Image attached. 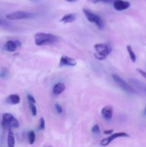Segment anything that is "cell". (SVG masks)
<instances>
[{"label": "cell", "mask_w": 146, "mask_h": 147, "mask_svg": "<svg viewBox=\"0 0 146 147\" xmlns=\"http://www.w3.org/2000/svg\"><path fill=\"white\" fill-rule=\"evenodd\" d=\"M94 57L99 60H103L110 54L112 47L108 43H98L94 45Z\"/></svg>", "instance_id": "2"}, {"label": "cell", "mask_w": 146, "mask_h": 147, "mask_svg": "<svg viewBox=\"0 0 146 147\" xmlns=\"http://www.w3.org/2000/svg\"><path fill=\"white\" fill-rule=\"evenodd\" d=\"M82 11L85 17L87 18V20L90 22H92L95 24L100 30H102L104 27V22H103L102 19L100 16L91 11L90 10L87 9H83Z\"/></svg>", "instance_id": "3"}, {"label": "cell", "mask_w": 146, "mask_h": 147, "mask_svg": "<svg viewBox=\"0 0 146 147\" xmlns=\"http://www.w3.org/2000/svg\"><path fill=\"white\" fill-rule=\"evenodd\" d=\"M127 53H128L131 61L133 62V63H135L136 60H137V57H136V55L135 53V52L133 51V47L130 45H127Z\"/></svg>", "instance_id": "16"}, {"label": "cell", "mask_w": 146, "mask_h": 147, "mask_svg": "<svg viewBox=\"0 0 146 147\" xmlns=\"http://www.w3.org/2000/svg\"><path fill=\"white\" fill-rule=\"evenodd\" d=\"M6 75H7V70H6L5 69H4V70H2L0 72V77L4 78Z\"/></svg>", "instance_id": "26"}, {"label": "cell", "mask_w": 146, "mask_h": 147, "mask_svg": "<svg viewBox=\"0 0 146 147\" xmlns=\"http://www.w3.org/2000/svg\"><path fill=\"white\" fill-rule=\"evenodd\" d=\"M65 1H68V2H75V1H77L78 0H65Z\"/></svg>", "instance_id": "28"}, {"label": "cell", "mask_w": 146, "mask_h": 147, "mask_svg": "<svg viewBox=\"0 0 146 147\" xmlns=\"http://www.w3.org/2000/svg\"><path fill=\"white\" fill-rule=\"evenodd\" d=\"M101 113L102 117L105 120L110 121L111 120L113 116V109L110 106H106L102 109Z\"/></svg>", "instance_id": "11"}, {"label": "cell", "mask_w": 146, "mask_h": 147, "mask_svg": "<svg viewBox=\"0 0 146 147\" xmlns=\"http://www.w3.org/2000/svg\"><path fill=\"white\" fill-rule=\"evenodd\" d=\"M113 129H110V130H106L104 131V134H113Z\"/></svg>", "instance_id": "27"}, {"label": "cell", "mask_w": 146, "mask_h": 147, "mask_svg": "<svg viewBox=\"0 0 146 147\" xmlns=\"http://www.w3.org/2000/svg\"><path fill=\"white\" fill-rule=\"evenodd\" d=\"M55 109H56V111H57V112L59 113V114H61V113H62L63 111L62 107L60 104H58V103H56L55 104Z\"/></svg>", "instance_id": "23"}, {"label": "cell", "mask_w": 146, "mask_h": 147, "mask_svg": "<svg viewBox=\"0 0 146 147\" xmlns=\"http://www.w3.org/2000/svg\"><path fill=\"white\" fill-rule=\"evenodd\" d=\"M34 14L33 13L25 11H17L9 13L7 14L6 17L9 20H19L24 19H30L34 17Z\"/></svg>", "instance_id": "5"}, {"label": "cell", "mask_w": 146, "mask_h": 147, "mask_svg": "<svg viewBox=\"0 0 146 147\" xmlns=\"http://www.w3.org/2000/svg\"><path fill=\"white\" fill-rule=\"evenodd\" d=\"M77 65V61L72 57H68L66 55H62L60 60V67L62 66H70L74 67Z\"/></svg>", "instance_id": "10"}, {"label": "cell", "mask_w": 146, "mask_h": 147, "mask_svg": "<svg viewBox=\"0 0 146 147\" xmlns=\"http://www.w3.org/2000/svg\"><path fill=\"white\" fill-rule=\"evenodd\" d=\"M130 7V3L124 0H115L113 2V7L117 11H123Z\"/></svg>", "instance_id": "9"}, {"label": "cell", "mask_w": 146, "mask_h": 147, "mask_svg": "<svg viewBox=\"0 0 146 147\" xmlns=\"http://www.w3.org/2000/svg\"><path fill=\"white\" fill-rule=\"evenodd\" d=\"M77 18V15L75 14H67L62 17L60 22L63 23H71L73 22Z\"/></svg>", "instance_id": "14"}, {"label": "cell", "mask_w": 146, "mask_h": 147, "mask_svg": "<svg viewBox=\"0 0 146 147\" xmlns=\"http://www.w3.org/2000/svg\"><path fill=\"white\" fill-rule=\"evenodd\" d=\"M129 136H130L129 134H127V133H125V132H119V133L113 134H111L110 136H108V137L102 139V140L100 142V145L102 146H108L113 141H114L115 139H118V138L129 137Z\"/></svg>", "instance_id": "7"}, {"label": "cell", "mask_w": 146, "mask_h": 147, "mask_svg": "<svg viewBox=\"0 0 146 147\" xmlns=\"http://www.w3.org/2000/svg\"><path fill=\"white\" fill-rule=\"evenodd\" d=\"M45 129V121L43 118H41L40 120V124H39V129L40 131H43Z\"/></svg>", "instance_id": "20"}, {"label": "cell", "mask_w": 146, "mask_h": 147, "mask_svg": "<svg viewBox=\"0 0 146 147\" xmlns=\"http://www.w3.org/2000/svg\"><path fill=\"white\" fill-rule=\"evenodd\" d=\"M29 106L30 111H31V113L32 114V116H36L37 115V109H36V106L34 105V103H29Z\"/></svg>", "instance_id": "18"}, {"label": "cell", "mask_w": 146, "mask_h": 147, "mask_svg": "<svg viewBox=\"0 0 146 147\" xmlns=\"http://www.w3.org/2000/svg\"><path fill=\"white\" fill-rule=\"evenodd\" d=\"M27 136H28L29 143L30 144H33L34 143V142H35L36 139V135L34 131H29L28 132Z\"/></svg>", "instance_id": "17"}, {"label": "cell", "mask_w": 146, "mask_h": 147, "mask_svg": "<svg viewBox=\"0 0 146 147\" xmlns=\"http://www.w3.org/2000/svg\"><path fill=\"white\" fill-rule=\"evenodd\" d=\"M144 115H145V116H146V107H145V110H144Z\"/></svg>", "instance_id": "29"}, {"label": "cell", "mask_w": 146, "mask_h": 147, "mask_svg": "<svg viewBox=\"0 0 146 147\" xmlns=\"http://www.w3.org/2000/svg\"><path fill=\"white\" fill-rule=\"evenodd\" d=\"M113 80L115 81V83L125 92L129 93H137L136 90H135L131 86H130L128 83H126V82L119 76H117V75L116 74H113Z\"/></svg>", "instance_id": "6"}, {"label": "cell", "mask_w": 146, "mask_h": 147, "mask_svg": "<svg viewBox=\"0 0 146 147\" xmlns=\"http://www.w3.org/2000/svg\"><path fill=\"white\" fill-rule=\"evenodd\" d=\"M100 127H99V126L97 124L94 125V126H92V133L94 134H98L100 133Z\"/></svg>", "instance_id": "21"}, {"label": "cell", "mask_w": 146, "mask_h": 147, "mask_svg": "<svg viewBox=\"0 0 146 147\" xmlns=\"http://www.w3.org/2000/svg\"><path fill=\"white\" fill-rule=\"evenodd\" d=\"M21 46V42L19 40H9L5 43L4 46V50L8 52H14L17 48Z\"/></svg>", "instance_id": "8"}, {"label": "cell", "mask_w": 146, "mask_h": 147, "mask_svg": "<svg viewBox=\"0 0 146 147\" xmlns=\"http://www.w3.org/2000/svg\"><path fill=\"white\" fill-rule=\"evenodd\" d=\"M1 124L4 128H8L9 129H13V128H18L19 126V123L17 119L14 118L12 114L9 113H4L2 115Z\"/></svg>", "instance_id": "4"}, {"label": "cell", "mask_w": 146, "mask_h": 147, "mask_svg": "<svg viewBox=\"0 0 146 147\" xmlns=\"http://www.w3.org/2000/svg\"><path fill=\"white\" fill-rule=\"evenodd\" d=\"M15 145V139L14 135L11 129H9L8 136H7V146L8 147H14Z\"/></svg>", "instance_id": "15"}, {"label": "cell", "mask_w": 146, "mask_h": 147, "mask_svg": "<svg viewBox=\"0 0 146 147\" xmlns=\"http://www.w3.org/2000/svg\"><path fill=\"white\" fill-rule=\"evenodd\" d=\"M137 71L142 76H143L145 78H146V72H145L144 70H143L142 69H140V68H137Z\"/></svg>", "instance_id": "25"}, {"label": "cell", "mask_w": 146, "mask_h": 147, "mask_svg": "<svg viewBox=\"0 0 146 147\" xmlns=\"http://www.w3.org/2000/svg\"><path fill=\"white\" fill-rule=\"evenodd\" d=\"M6 102L11 105L19 104L20 103V97L17 94H11L6 98Z\"/></svg>", "instance_id": "12"}, {"label": "cell", "mask_w": 146, "mask_h": 147, "mask_svg": "<svg viewBox=\"0 0 146 147\" xmlns=\"http://www.w3.org/2000/svg\"><path fill=\"white\" fill-rule=\"evenodd\" d=\"M115 0H89V1L93 3V4H97V3H111L114 2Z\"/></svg>", "instance_id": "19"}, {"label": "cell", "mask_w": 146, "mask_h": 147, "mask_svg": "<svg viewBox=\"0 0 146 147\" xmlns=\"http://www.w3.org/2000/svg\"><path fill=\"white\" fill-rule=\"evenodd\" d=\"M9 23L8 22H7L6 20H3V19L0 18V26L1 27H9Z\"/></svg>", "instance_id": "22"}, {"label": "cell", "mask_w": 146, "mask_h": 147, "mask_svg": "<svg viewBox=\"0 0 146 147\" xmlns=\"http://www.w3.org/2000/svg\"><path fill=\"white\" fill-rule=\"evenodd\" d=\"M57 41V37L52 34H50V33L38 32L34 35V42L37 46L52 44Z\"/></svg>", "instance_id": "1"}, {"label": "cell", "mask_w": 146, "mask_h": 147, "mask_svg": "<svg viewBox=\"0 0 146 147\" xmlns=\"http://www.w3.org/2000/svg\"><path fill=\"white\" fill-rule=\"evenodd\" d=\"M27 99H28L29 103H36L35 99H34V98L31 95H30V94L27 95Z\"/></svg>", "instance_id": "24"}, {"label": "cell", "mask_w": 146, "mask_h": 147, "mask_svg": "<svg viewBox=\"0 0 146 147\" xmlns=\"http://www.w3.org/2000/svg\"><path fill=\"white\" fill-rule=\"evenodd\" d=\"M65 89V85L63 83H57L52 88V93L56 96L60 95Z\"/></svg>", "instance_id": "13"}]
</instances>
